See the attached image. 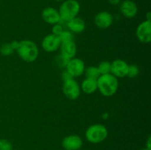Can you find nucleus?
Wrapping results in <instances>:
<instances>
[{
	"instance_id": "f257e3e1",
	"label": "nucleus",
	"mask_w": 151,
	"mask_h": 150,
	"mask_svg": "<svg viewBox=\"0 0 151 150\" xmlns=\"http://www.w3.org/2000/svg\"><path fill=\"white\" fill-rule=\"evenodd\" d=\"M97 82V90L104 96H111L117 91L119 82L117 78L111 74L100 75Z\"/></svg>"
},
{
	"instance_id": "f03ea898",
	"label": "nucleus",
	"mask_w": 151,
	"mask_h": 150,
	"mask_svg": "<svg viewBox=\"0 0 151 150\" xmlns=\"http://www.w3.org/2000/svg\"><path fill=\"white\" fill-rule=\"evenodd\" d=\"M16 51L19 57L27 63H32L36 60L39 54L38 46L30 40L19 41V46Z\"/></svg>"
},
{
	"instance_id": "7ed1b4c3",
	"label": "nucleus",
	"mask_w": 151,
	"mask_h": 150,
	"mask_svg": "<svg viewBox=\"0 0 151 150\" xmlns=\"http://www.w3.org/2000/svg\"><path fill=\"white\" fill-rule=\"evenodd\" d=\"M81 10V5L77 0H66L59 8L60 22L66 23L73 18L76 17Z\"/></svg>"
},
{
	"instance_id": "20e7f679",
	"label": "nucleus",
	"mask_w": 151,
	"mask_h": 150,
	"mask_svg": "<svg viewBox=\"0 0 151 150\" xmlns=\"http://www.w3.org/2000/svg\"><path fill=\"white\" fill-rule=\"evenodd\" d=\"M86 138L91 144H100L108 137V129L103 124H95L87 128L85 133Z\"/></svg>"
},
{
	"instance_id": "39448f33",
	"label": "nucleus",
	"mask_w": 151,
	"mask_h": 150,
	"mask_svg": "<svg viewBox=\"0 0 151 150\" xmlns=\"http://www.w3.org/2000/svg\"><path fill=\"white\" fill-rule=\"evenodd\" d=\"M63 93L69 99L75 100L81 95V86L75 79H70L64 81L62 87Z\"/></svg>"
},
{
	"instance_id": "423d86ee",
	"label": "nucleus",
	"mask_w": 151,
	"mask_h": 150,
	"mask_svg": "<svg viewBox=\"0 0 151 150\" xmlns=\"http://www.w3.org/2000/svg\"><path fill=\"white\" fill-rule=\"evenodd\" d=\"M85 63L81 59L73 57L70 59L66 66V70L69 72L72 77H78L84 74Z\"/></svg>"
},
{
	"instance_id": "0eeeda50",
	"label": "nucleus",
	"mask_w": 151,
	"mask_h": 150,
	"mask_svg": "<svg viewBox=\"0 0 151 150\" xmlns=\"http://www.w3.org/2000/svg\"><path fill=\"white\" fill-rule=\"evenodd\" d=\"M136 35L139 41L144 44H148L151 41V21L145 20L138 25L136 30Z\"/></svg>"
},
{
	"instance_id": "6e6552de",
	"label": "nucleus",
	"mask_w": 151,
	"mask_h": 150,
	"mask_svg": "<svg viewBox=\"0 0 151 150\" xmlns=\"http://www.w3.org/2000/svg\"><path fill=\"white\" fill-rule=\"evenodd\" d=\"M60 44L61 42L58 36L53 34H49L46 35L42 40L41 46L47 52H54L60 48Z\"/></svg>"
},
{
	"instance_id": "1a4fd4ad",
	"label": "nucleus",
	"mask_w": 151,
	"mask_h": 150,
	"mask_svg": "<svg viewBox=\"0 0 151 150\" xmlns=\"http://www.w3.org/2000/svg\"><path fill=\"white\" fill-rule=\"evenodd\" d=\"M128 64L123 60L117 59L111 63V74L116 78H122L127 76Z\"/></svg>"
},
{
	"instance_id": "9d476101",
	"label": "nucleus",
	"mask_w": 151,
	"mask_h": 150,
	"mask_svg": "<svg viewBox=\"0 0 151 150\" xmlns=\"http://www.w3.org/2000/svg\"><path fill=\"white\" fill-rule=\"evenodd\" d=\"M82 146V138L77 135H68L62 141V146L65 150H79Z\"/></svg>"
},
{
	"instance_id": "9b49d317",
	"label": "nucleus",
	"mask_w": 151,
	"mask_h": 150,
	"mask_svg": "<svg viewBox=\"0 0 151 150\" xmlns=\"http://www.w3.org/2000/svg\"><path fill=\"white\" fill-rule=\"evenodd\" d=\"M113 16L107 11H102L94 17V24L100 29H107L113 24Z\"/></svg>"
},
{
	"instance_id": "f8f14e48",
	"label": "nucleus",
	"mask_w": 151,
	"mask_h": 150,
	"mask_svg": "<svg viewBox=\"0 0 151 150\" xmlns=\"http://www.w3.org/2000/svg\"><path fill=\"white\" fill-rule=\"evenodd\" d=\"M42 19L46 23L50 25H54L60 22V16L58 10L52 7H46L41 13Z\"/></svg>"
},
{
	"instance_id": "ddd939ff",
	"label": "nucleus",
	"mask_w": 151,
	"mask_h": 150,
	"mask_svg": "<svg viewBox=\"0 0 151 150\" xmlns=\"http://www.w3.org/2000/svg\"><path fill=\"white\" fill-rule=\"evenodd\" d=\"M120 12L122 14L128 19H132L137 16L138 13V7L132 0H125L120 4Z\"/></svg>"
},
{
	"instance_id": "4468645a",
	"label": "nucleus",
	"mask_w": 151,
	"mask_h": 150,
	"mask_svg": "<svg viewBox=\"0 0 151 150\" xmlns=\"http://www.w3.org/2000/svg\"><path fill=\"white\" fill-rule=\"evenodd\" d=\"M60 54L67 58L68 60L75 57L77 54V46L74 41L62 43L60 44Z\"/></svg>"
},
{
	"instance_id": "2eb2a0df",
	"label": "nucleus",
	"mask_w": 151,
	"mask_h": 150,
	"mask_svg": "<svg viewBox=\"0 0 151 150\" xmlns=\"http://www.w3.org/2000/svg\"><path fill=\"white\" fill-rule=\"evenodd\" d=\"M66 25L69 31L75 33H81L83 32L86 28L85 21L81 18L78 17V16L66 22Z\"/></svg>"
},
{
	"instance_id": "dca6fc26",
	"label": "nucleus",
	"mask_w": 151,
	"mask_h": 150,
	"mask_svg": "<svg viewBox=\"0 0 151 150\" xmlns=\"http://www.w3.org/2000/svg\"><path fill=\"white\" fill-rule=\"evenodd\" d=\"M81 89L86 94H94L97 90V82L96 79L86 78L81 83Z\"/></svg>"
},
{
	"instance_id": "f3484780",
	"label": "nucleus",
	"mask_w": 151,
	"mask_h": 150,
	"mask_svg": "<svg viewBox=\"0 0 151 150\" xmlns=\"http://www.w3.org/2000/svg\"><path fill=\"white\" fill-rule=\"evenodd\" d=\"M84 74H85L86 78H89V79H96L97 80L100 74V71H99L97 66H89V67L85 69L84 71Z\"/></svg>"
},
{
	"instance_id": "a211bd4d",
	"label": "nucleus",
	"mask_w": 151,
	"mask_h": 150,
	"mask_svg": "<svg viewBox=\"0 0 151 150\" xmlns=\"http://www.w3.org/2000/svg\"><path fill=\"white\" fill-rule=\"evenodd\" d=\"M100 74H111V63L109 61H102L97 66Z\"/></svg>"
},
{
	"instance_id": "6ab92c4d",
	"label": "nucleus",
	"mask_w": 151,
	"mask_h": 150,
	"mask_svg": "<svg viewBox=\"0 0 151 150\" xmlns=\"http://www.w3.org/2000/svg\"><path fill=\"white\" fill-rule=\"evenodd\" d=\"M59 38H60V42L62 43H66L69 42V41H73V34L72 32L68 30H63L62 33L59 35Z\"/></svg>"
},
{
	"instance_id": "aec40b11",
	"label": "nucleus",
	"mask_w": 151,
	"mask_h": 150,
	"mask_svg": "<svg viewBox=\"0 0 151 150\" xmlns=\"http://www.w3.org/2000/svg\"><path fill=\"white\" fill-rule=\"evenodd\" d=\"M139 72V69L137 65H128V73H127L126 76H128L129 78H134L138 76Z\"/></svg>"
},
{
	"instance_id": "412c9836",
	"label": "nucleus",
	"mask_w": 151,
	"mask_h": 150,
	"mask_svg": "<svg viewBox=\"0 0 151 150\" xmlns=\"http://www.w3.org/2000/svg\"><path fill=\"white\" fill-rule=\"evenodd\" d=\"M13 51H14V50H13V48L11 47L10 43L4 44L3 45L1 46V47H0V53L4 56L10 55V54H13Z\"/></svg>"
},
{
	"instance_id": "4be33fe9",
	"label": "nucleus",
	"mask_w": 151,
	"mask_h": 150,
	"mask_svg": "<svg viewBox=\"0 0 151 150\" xmlns=\"http://www.w3.org/2000/svg\"><path fill=\"white\" fill-rule=\"evenodd\" d=\"M0 150H13V145L6 139H0Z\"/></svg>"
},
{
	"instance_id": "5701e85b",
	"label": "nucleus",
	"mask_w": 151,
	"mask_h": 150,
	"mask_svg": "<svg viewBox=\"0 0 151 150\" xmlns=\"http://www.w3.org/2000/svg\"><path fill=\"white\" fill-rule=\"evenodd\" d=\"M63 30H64V29H63V26H62L60 22H59V23L52 25V34H53V35H57V36H59V35L62 33V32H63Z\"/></svg>"
},
{
	"instance_id": "b1692460",
	"label": "nucleus",
	"mask_w": 151,
	"mask_h": 150,
	"mask_svg": "<svg viewBox=\"0 0 151 150\" xmlns=\"http://www.w3.org/2000/svg\"><path fill=\"white\" fill-rule=\"evenodd\" d=\"M69 60H68L67 58H66V57H64L63 55L60 54L58 57V64L60 66H64V67L66 68Z\"/></svg>"
},
{
	"instance_id": "393cba45",
	"label": "nucleus",
	"mask_w": 151,
	"mask_h": 150,
	"mask_svg": "<svg viewBox=\"0 0 151 150\" xmlns=\"http://www.w3.org/2000/svg\"><path fill=\"white\" fill-rule=\"evenodd\" d=\"M61 79L64 82V81H66L68 80V79H73V77H72V76H71L70 74L69 73V72L67 71L66 70H65L61 74Z\"/></svg>"
},
{
	"instance_id": "a878e982",
	"label": "nucleus",
	"mask_w": 151,
	"mask_h": 150,
	"mask_svg": "<svg viewBox=\"0 0 151 150\" xmlns=\"http://www.w3.org/2000/svg\"><path fill=\"white\" fill-rule=\"evenodd\" d=\"M10 46H11V47L12 48H13V49L14 50H17V49H18V47H19V41H12L11 43H10Z\"/></svg>"
},
{
	"instance_id": "bb28decb",
	"label": "nucleus",
	"mask_w": 151,
	"mask_h": 150,
	"mask_svg": "<svg viewBox=\"0 0 151 150\" xmlns=\"http://www.w3.org/2000/svg\"><path fill=\"white\" fill-rule=\"evenodd\" d=\"M108 1L112 5H116V4H119L120 3L121 0H108Z\"/></svg>"
},
{
	"instance_id": "cd10ccee",
	"label": "nucleus",
	"mask_w": 151,
	"mask_h": 150,
	"mask_svg": "<svg viewBox=\"0 0 151 150\" xmlns=\"http://www.w3.org/2000/svg\"><path fill=\"white\" fill-rule=\"evenodd\" d=\"M146 148H147L148 149L151 150V140H150V137H149L148 139H147V144H146Z\"/></svg>"
},
{
	"instance_id": "c85d7f7f",
	"label": "nucleus",
	"mask_w": 151,
	"mask_h": 150,
	"mask_svg": "<svg viewBox=\"0 0 151 150\" xmlns=\"http://www.w3.org/2000/svg\"><path fill=\"white\" fill-rule=\"evenodd\" d=\"M140 150H150V149H147V148H146V147H145V148L142 149H140Z\"/></svg>"
},
{
	"instance_id": "c756f323",
	"label": "nucleus",
	"mask_w": 151,
	"mask_h": 150,
	"mask_svg": "<svg viewBox=\"0 0 151 150\" xmlns=\"http://www.w3.org/2000/svg\"><path fill=\"white\" fill-rule=\"evenodd\" d=\"M55 1H63V0H55Z\"/></svg>"
},
{
	"instance_id": "7c9ffc66",
	"label": "nucleus",
	"mask_w": 151,
	"mask_h": 150,
	"mask_svg": "<svg viewBox=\"0 0 151 150\" xmlns=\"http://www.w3.org/2000/svg\"><path fill=\"white\" fill-rule=\"evenodd\" d=\"M79 150H81V149H79Z\"/></svg>"
}]
</instances>
